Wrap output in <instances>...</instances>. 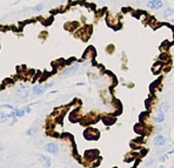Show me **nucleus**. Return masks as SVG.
Returning a JSON list of instances; mask_svg holds the SVG:
<instances>
[{
	"label": "nucleus",
	"instance_id": "13",
	"mask_svg": "<svg viewBox=\"0 0 174 168\" xmlns=\"http://www.w3.org/2000/svg\"><path fill=\"white\" fill-rule=\"evenodd\" d=\"M8 119H10V118H8V115H7L6 113H4V112H0V123L6 122Z\"/></svg>",
	"mask_w": 174,
	"mask_h": 168
},
{
	"label": "nucleus",
	"instance_id": "18",
	"mask_svg": "<svg viewBox=\"0 0 174 168\" xmlns=\"http://www.w3.org/2000/svg\"><path fill=\"white\" fill-rule=\"evenodd\" d=\"M167 154H174V149H171V151H168Z\"/></svg>",
	"mask_w": 174,
	"mask_h": 168
},
{
	"label": "nucleus",
	"instance_id": "5",
	"mask_svg": "<svg viewBox=\"0 0 174 168\" xmlns=\"http://www.w3.org/2000/svg\"><path fill=\"white\" fill-rule=\"evenodd\" d=\"M164 18H165L166 21L174 24V10L171 7H167L164 12Z\"/></svg>",
	"mask_w": 174,
	"mask_h": 168
},
{
	"label": "nucleus",
	"instance_id": "14",
	"mask_svg": "<svg viewBox=\"0 0 174 168\" xmlns=\"http://www.w3.org/2000/svg\"><path fill=\"white\" fill-rule=\"evenodd\" d=\"M42 8H44V4H39V5H37V6H34L32 10H33L34 12H40V11H42Z\"/></svg>",
	"mask_w": 174,
	"mask_h": 168
},
{
	"label": "nucleus",
	"instance_id": "15",
	"mask_svg": "<svg viewBox=\"0 0 174 168\" xmlns=\"http://www.w3.org/2000/svg\"><path fill=\"white\" fill-rule=\"evenodd\" d=\"M153 162H154V160H153L152 158H148V159L145 160V166H146V167H149V166L153 165Z\"/></svg>",
	"mask_w": 174,
	"mask_h": 168
},
{
	"label": "nucleus",
	"instance_id": "17",
	"mask_svg": "<svg viewBox=\"0 0 174 168\" xmlns=\"http://www.w3.org/2000/svg\"><path fill=\"white\" fill-rule=\"evenodd\" d=\"M166 160H167V155H164V156L160 158V161H161V162H164V161H166Z\"/></svg>",
	"mask_w": 174,
	"mask_h": 168
},
{
	"label": "nucleus",
	"instance_id": "8",
	"mask_svg": "<svg viewBox=\"0 0 174 168\" xmlns=\"http://www.w3.org/2000/svg\"><path fill=\"white\" fill-rule=\"evenodd\" d=\"M45 91H46L45 85L44 86L42 85H34L32 87V93H33L34 95H41V94H44Z\"/></svg>",
	"mask_w": 174,
	"mask_h": 168
},
{
	"label": "nucleus",
	"instance_id": "6",
	"mask_svg": "<svg viewBox=\"0 0 174 168\" xmlns=\"http://www.w3.org/2000/svg\"><path fill=\"white\" fill-rule=\"evenodd\" d=\"M166 142H167V139L162 134H158L154 136V145L156 147H164L166 145Z\"/></svg>",
	"mask_w": 174,
	"mask_h": 168
},
{
	"label": "nucleus",
	"instance_id": "12",
	"mask_svg": "<svg viewBox=\"0 0 174 168\" xmlns=\"http://www.w3.org/2000/svg\"><path fill=\"white\" fill-rule=\"evenodd\" d=\"M38 132V128L36 127V125H33L31 128H28V130H27V135L28 136H32V135H34Z\"/></svg>",
	"mask_w": 174,
	"mask_h": 168
},
{
	"label": "nucleus",
	"instance_id": "4",
	"mask_svg": "<svg viewBox=\"0 0 174 168\" xmlns=\"http://www.w3.org/2000/svg\"><path fill=\"white\" fill-rule=\"evenodd\" d=\"M25 114H26V110L24 108H14V109H12L11 113H8L7 115H8L10 119H13V118H21Z\"/></svg>",
	"mask_w": 174,
	"mask_h": 168
},
{
	"label": "nucleus",
	"instance_id": "19",
	"mask_svg": "<svg viewBox=\"0 0 174 168\" xmlns=\"http://www.w3.org/2000/svg\"><path fill=\"white\" fill-rule=\"evenodd\" d=\"M82 85H85V84H84V82H78V84H77V86H82Z\"/></svg>",
	"mask_w": 174,
	"mask_h": 168
},
{
	"label": "nucleus",
	"instance_id": "7",
	"mask_svg": "<svg viewBox=\"0 0 174 168\" xmlns=\"http://www.w3.org/2000/svg\"><path fill=\"white\" fill-rule=\"evenodd\" d=\"M46 151L48 153H52V154H58L59 153V146L55 142H49L46 145Z\"/></svg>",
	"mask_w": 174,
	"mask_h": 168
},
{
	"label": "nucleus",
	"instance_id": "1",
	"mask_svg": "<svg viewBox=\"0 0 174 168\" xmlns=\"http://www.w3.org/2000/svg\"><path fill=\"white\" fill-rule=\"evenodd\" d=\"M29 93H31L29 87L27 85H25V84H20V85H18V87L15 88V94L19 95L23 100H25V99H27L29 97Z\"/></svg>",
	"mask_w": 174,
	"mask_h": 168
},
{
	"label": "nucleus",
	"instance_id": "10",
	"mask_svg": "<svg viewBox=\"0 0 174 168\" xmlns=\"http://www.w3.org/2000/svg\"><path fill=\"white\" fill-rule=\"evenodd\" d=\"M38 158L47 166V167H49L51 166V162H52V160H51V158L49 156H47V155H45V154H38Z\"/></svg>",
	"mask_w": 174,
	"mask_h": 168
},
{
	"label": "nucleus",
	"instance_id": "9",
	"mask_svg": "<svg viewBox=\"0 0 174 168\" xmlns=\"http://www.w3.org/2000/svg\"><path fill=\"white\" fill-rule=\"evenodd\" d=\"M154 121L158 122V123L164 122V121H165V113H162V112L158 110V112L155 113V115H154Z\"/></svg>",
	"mask_w": 174,
	"mask_h": 168
},
{
	"label": "nucleus",
	"instance_id": "20",
	"mask_svg": "<svg viewBox=\"0 0 174 168\" xmlns=\"http://www.w3.org/2000/svg\"><path fill=\"white\" fill-rule=\"evenodd\" d=\"M0 151H3V146H0Z\"/></svg>",
	"mask_w": 174,
	"mask_h": 168
},
{
	"label": "nucleus",
	"instance_id": "11",
	"mask_svg": "<svg viewBox=\"0 0 174 168\" xmlns=\"http://www.w3.org/2000/svg\"><path fill=\"white\" fill-rule=\"evenodd\" d=\"M168 109H169V102L168 101H162L160 104V106H159V110L166 114L167 112H168Z\"/></svg>",
	"mask_w": 174,
	"mask_h": 168
},
{
	"label": "nucleus",
	"instance_id": "3",
	"mask_svg": "<svg viewBox=\"0 0 174 168\" xmlns=\"http://www.w3.org/2000/svg\"><path fill=\"white\" fill-rule=\"evenodd\" d=\"M146 5L151 10H160L161 7H164V1L162 0H148Z\"/></svg>",
	"mask_w": 174,
	"mask_h": 168
},
{
	"label": "nucleus",
	"instance_id": "16",
	"mask_svg": "<svg viewBox=\"0 0 174 168\" xmlns=\"http://www.w3.org/2000/svg\"><path fill=\"white\" fill-rule=\"evenodd\" d=\"M1 107H4V108H10V109H11V110H12V109H14V108H15V107H13V106H12V105H6V104H5V105H1Z\"/></svg>",
	"mask_w": 174,
	"mask_h": 168
},
{
	"label": "nucleus",
	"instance_id": "2",
	"mask_svg": "<svg viewBox=\"0 0 174 168\" xmlns=\"http://www.w3.org/2000/svg\"><path fill=\"white\" fill-rule=\"evenodd\" d=\"M79 69V64H73L71 66H68L67 68H65L61 73L62 77H69V75H73L74 73H77Z\"/></svg>",
	"mask_w": 174,
	"mask_h": 168
}]
</instances>
